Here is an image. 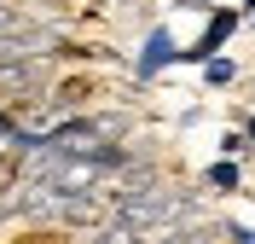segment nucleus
<instances>
[{
	"instance_id": "obj_4",
	"label": "nucleus",
	"mask_w": 255,
	"mask_h": 244,
	"mask_svg": "<svg viewBox=\"0 0 255 244\" xmlns=\"http://www.w3.org/2000/svg\"><path fill=\"white\" fill-rule=\"evenodd\" d=\"M238 76H244V64H238V58H226V52H215V58L203 64V87H232Z\"/></svg>"
},
{
	"instance_id": "obj_9",
	"label": "nucleus",
	"mask_w": 255,
	"mask_h": 244,
	"mask_svg": "<svg viewBox=\"0 0 255 244\" xmlns=\"http://www.w3.org/2000/svg\"><path fill=\"white\" fill-rule=\"evenodd\" d=\"M238 17H244V23H255V0H244V6H238Z\"/></svg>"
},
{
	"instance_id": "obj_1",
	"label": "nucleus",
	"mask_w": 255,
	"mask_h": 244,
	"mask_svg": "<svg viewBox=\"0 0 255 244\" xmlns=\"http://www.w3.org/2000/svg\"><path fill=\"white\" fill-rule=\"evenodd\" d=\"M238 29H244L238 6H215V12H209V23H203V35H197L191 47H180V58H174V64H197V70H203L215 52H226V41H232Z\"/></svg>"
},
{
	"instance_id": "obj_10",
	"label": "nucleus",
	"mask_w": 255,
	"mask_h": 244,
	"mask_svg": "<svg viewBox=\"0 0 255 244\" xmlns=\"http://www.w3.org/2000/svg\"><path fill=\"white\" fill-rule=\"evenodd\" d=\"M250 29H255V23H250Z\"/></svg>"
},
{
	"instance_id": "obj_3",
	"label": "nucleus",
	"mask_w": 255,
	"mask_h": 244,
	"mask_svg": "<svg viewBox=\"0 0 255 244\" xmlns=\"http://www.w3.org/2000/svg\"><path fill=\"white\" fill-rule=\"evenodd\" d=\"M203 186H209L215 198H238V192H244V163H232V157H215V163L203 169Z\"/></svg>"
},
{
	"instance_id": "obj_2",
	"label": "nucleus",
	"mask_w": 255,
	"mask_h": 244,
	"mask_svg": "<svg viewBox=\"0 0 255 244\" xmlns=\"http://www.w3.org/2000/svg\"><path fill=\"white\" fill-rule=\"evenodd\" d=\"M174 58H180L174 29H168V23H151L145 41H139V58H133V76H139V81H157L162 70H174Z\"/></svg>"
},
{
	"instance_id": "obj_6",
	"label": "nucleus",
	"mask_w": 255,
	"mask_h": 244,
	"mask_svg": "<svg viewBox=\"0 0 255 244\" xmlns=\"http://www.w3.org/2000/svg\"><path fill=\"white\" fill-rule=\"evenodd\" d=\"M226 244H255V227H250V221H226Z\"/></svg>"
},
{
	"instance_id": "obj_7",
	"label": "nucleus",
	"mask_w": 255,
	"mask_h": 244,
	"mask_svg": "<svg viewBox=\"0 0 255 244\" xmlns=\"http://www.w3.org/2000/svg\"><path fill=\"white\" fill-rule=\"evenodd\" d=\"M174 6H180V12H203V17L215 12V0H174Z\"/></svg>"
},
{
	"instance_id": "obj_5",
	"label": "nucleus",
	"mask_w": 255,
	"mask_h": 244,
	"mask_svg": "<svg viewBox=\"0 0 255 244\" xmlns=\"http://www.w3.org/2000/svg\"><path fill=\"white\" fill-rule=\"evenodd\" d=\"M215 151H221V157H232V163H244V157H250L255 146L244 140V128H226V134H221V146H215Z\"/></svg>"
},
{
	"instance_id": "obj_8",
	"label": "nucleus",
	"mask_w": 255,
	"mask_h": 244,
	"mask_svg": "<svg viewBox=\"0 0 255 244\" xmlns=\"http://www.w3.org/2000/svg\"><path fill=\"white\" fill-rule=\"evenodd\" d=\"M238 128H244V140L255 146V111H238Z\"/></svg>"
}]
</instances>
